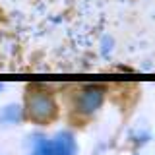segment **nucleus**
Instances as JSON below:
<instances>
[{
	"label": "nucleus",
	"instance_id": "obj_2",
	"mask_svg": "<svg viewBox=\"0 0 155 155\" xmlns=\"http://www.w3.org/2000/svg\"><path fill=\"white\" fill-rule=\"evenodd\" d=\"M76 140L70 132H60L52 140L39 138L31 155H76Z\"/></svg>",
	"mask_w": 155,
	"mask_h": 155
},
{
	"label": "nucleus",
	"instance_id": "obj_4",
	"mask_svg": "<svg viewBox=\"0 0 155 155\" xmlns=\"http://www.w3.org/2000/svg\"><path fill=\"white\" fill-rule=\"evenodd\" d=\"M21 116H23V113H21V109H19L18 105H10V107H6V109L2 110V116H0V120H2L4 124H16V122H19L21 120Z\"/></svg>",
	"mask_w": 155,
	"mask_h": 155
},
{
	"label": "nucleus",
	"instance_id": "obj_3",
	"mask_svg": "<svg viewBox=\"0 0 155 155\" xmlns=\"http://www.w3.org/2000/svg\"><path fill=\"white\" fill-rule=\"evenodd\" d=\"M103 97H105L103 87L89 85V87H85V89L80 93L76 105H78V109H80L81 113H93V110H97L101 107V103H103Z\"/></svg>",
	"mask_w": 155,
	"mask_h": 155
},
{
	"label": "nucleus",
	"instance_id": "obj_5",
	"mask_svg": "<svg viewBox=\"0 0 155 155\" xmlns=\"http://www.w3.org/2000/svg\"><path fill=\"white\" fill-rule=\"evenodd\" d=\"M0 89H2V85H0Z\"/></svg>",
	"mask_w": 155,
	"mask_h": 155
},
{
	"label": "nucleus",
	"instance_id": "obj_1",
	"mask_svg": "<svg viewBox=\"0 0 155 155\" xmlns=\"http://www.w3.org/2000/svg\"><path fill=\"white\" fill-rule=\"evenodd\" d=\"M27 116L35 122H48L56 114V103L45 91H29L25 99Z\"/></svg>",
	"mask_w": 155,
	"mask_h": 155
}]
</instances>
